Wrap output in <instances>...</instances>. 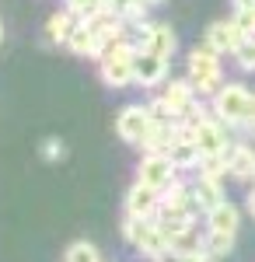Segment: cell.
<instances>
[{
	"label": "cell",
	"mask_w": 255,
	"mask_h": 262,
	"mask_svg": "<svg viewBox=\"0 0 255 262\" xmlns=\"http://www.w3.org/2000/svg\"><path fill=\"white\" fill-rule=\"evenodd\" d=\"M178 143V133H175V122H154L151 137L143 140V154H168L172 147Z\"/></svg>",
	"instance_id": "cell-18"
},
{
	"label": "cell",
	"mask_w": 255,
	"mask_h": 262,
	"mask_svg": "<svg viewBox=\"0 0 255 262\" xmlns=\"http://www.w3.org/2000/svg\"><path fill=\"white\" fill-rule=\"evenodd\" d=\"M185 67H189V81L196 84L199 95H217V91L224 88V67H220V53H214L206 42H203L199 49H193V53H189Z\"/></svg>",
	"instance_id": "cell-3"
},
{
	"label": "cell",
	"mask_w": 255,
	"mask_h": 262,
	"mask_svg": "<svg viewBox=\"0 0 255 262\" xmlns=\"http://www.w3.org/2000/svg\"><path fill=\"white\" fill-rule=\"evenodd\" d=\"M227 171L238 182L255 179V147H248V143H231V150H227Z\"/></svg>",
	"instance_id": "cell-15"
},
{
	"label": "cell",
	"mask_w": 255,
	"mask_h": 262,
	"mask_svg": "<svg viewBox=\"0 0 255 262\" xmlns=\"http://www.w3.org/2000/svg\"><path fill=\"white\" fill-rule=\"evenodd\" d=\"M248 42V35L238 28V21H214L210 28H206V46L214 49V53H220V56H235L238 49Z\"/></svg>",
	"instance_id": "cell-10"
},
{
	"label": "cell",
	"mask_w": 255,
	"mask_h": 262,
	"mask_svg": "<svg viewBox=\"0 0 255 262\" xmlns=\"http://www.w3.org/2000/svg\"><path fill=\"white\" fill-rule=\"evenodd\" d=\"M39 154H42V161L56 164V161H63V154H67V143L59 140V137H49V140L39 143Z\"/></svg>",
	"instance_id": "cell-26"
},
{
	"label": "cell",
	"mask_w": 255,
	"mask_h": 262,
	"mask_svg": "<svg viewBox=\"0 0 255 262\" xmlns=\"http://www.w3.org/2000/svg\"><path fill=\"white\" fill-rule=\"evenodd\" d=\"M193 203H196V210H203V213H210V210H217L220 203H227V196H224V182H214V179H199L193 182Z\"/></svg>",
	"instance_id": "cell-16"
},
{
	"label": "cell",
	"mask_w": 255,
	"mask_h": 262,
	"mask_svg": "<svg viewBox=\"0 0 255 262\" xmlns=\"http://www.w3.org/2000/svg\"><path fill=\"white\" fill-rule=\"evenodd\" d=\"M147 7L151 4H143V0H105V11L109 14H116L122 21H133V25L147 21Z\"/></svg>",
	"instance_id": "cell-21"
},
{
	"label": "cell",
	"mask_w": 255,
	"mask_h": 262,
	"mask_svg": "<svg viewBox=\"0 0 255 262\" xmlns=\"http://www.w3.org/2000/svg\"><path fill=\"white\" fill-rule=\"evenodd\" d=\"M143 4H151V7H154V4H164V0H143Z\"/></svg>",
	"instance_id": "cell-32"
},
{
	"label": "cell",
	"mask_w": 255,
	"mask_h": 262,
	"mask_svg": "<svg viewBox=\"0 0 255 262\" xmlns=\"http://www.w3.org/2000/svg\"><path fill=\"white\" fill-rule=\"evenodd\" d=\"M88 25H91V32H95V35L101 39V46L109 49L112 42H119V39H122V25H126V21H122V18H116V14H109V11H101L98 18H91Z\"/></svg>",
	"instance_id": "cell-19"
},
{
	"label": "cell",
	"mask_w": 255,
	"mask_h": 262,
	"mask_svg": "<svg viewBox=\"0 0 255 262\" xmlns=\"http://www.w3.org/2000/svg\"><path fill=\"white\" fill-rule=\"evenodd\" d=\"M0 39H4V25H0Z\"/></svg>",
	"instance_id": "cell-33"
},
{
	"label": "cell",
	"mask_w": 255,
	"mask_h": 262,
	"mask_svg": "<svg viewBox=\"0 0 255 262\" xmlns=\"http://www.w3.org/2000/svg\"><path fill=\"white\" fill-rule=\"evenodd\" d=\"M161 206H164L161 192L151 189V185H143V182H133V185H130V192H126V200H122L126 217H147V221H157Z\"/></svg>",
	"instance_id": "cell-9"
},
{
	"label": "cell",
	"mask_w": 255,
	"mask_h": 262,
	"mask_svg": "<svg viewBox=\"0 0 255 262\" xmlns=\"http://www.w3.org/2000/svg\"><path fill=\"white\" fill-rule=\"evenodd\" d=\"M235 21L248 39H255V11H235Z\"/></svg>",
	"instance_id": "cell-28"
},
{
	"label": "cell",
	"mask_w": 255,
	"mask_h": 262,
	"mask_svg": "<svg viewBox=\"0 0 255 262\" xmlns=\"http://www.w3.org/2000/svg\"><path fill=\"white\" fill-rule=\"evenodd\" d=\"M77 25H80V21L74 18L70 11H56V14H49V18H46V28H42V42H46V46H67Z\"/></svg>",
	"instance_id": "cell-14"
},
{
	"label": "cell",
	"mask_w": 255,
	"mask_h": 262,
	"mask_svg": "<svg viewBox=\"0 0 255 262\" xmlns=\"http://www.w3.org/2000/svg\"><path fill=\"white\" fill-rule=\"evenodd\" d=\"M133 42H137L140 53H154L164 60H172V53H175V32L168 25H157V21H140Z\"/></svg>",
	"instance_id": "cell-6"
},
{
	"label": "cell",
	"mask_w": 255,
	"mask_h": 262,
	"mask_svg": "<svg viewBox=\"0 0 255 262\" xmlns=\"http://www.w3.org/2000/svg\"><path fill=\"white\" fill-rule=\"evenodd\" d=\"M196 147L203 158H217V154H227L231 150V133H227V126L217 119V116H206V119L196 122Z\"/></svg>",
	"instance_id": "cell-8"
},
{
	"label": "cell",
	"mask_w": 255,
	"mask_h": 262,
	"mask_svg": "<svg viewBox=\"0 0 255 262\" xmlns=\"http://www.w3.org/2000/svg\"><path fill=\"white\" fill-rule=\"evenodd\" d=\"M151 129H154V116H151L147 105H126L116 116L119 140L130 143V147H143V140L151 137Z\"/></svg>",
	"instance_id": "cell-5"
},
{
	"label": "cell",
	"mask_w": 255,
	"mask_h": 262,
	"mask_svg": "<svg viewBox=\"0 0 255 262\" xmlns=\"http://www.w3.org/2000/svg\"><path fill=\"white\" fill-rule=\"evenodd\" d=\"M63 262H101V252L91 242H74L63 252Z\"/></svg>",
	"instance_id": "cell-25"
},
{
	"label": "cell",
	"mask_w": 255,
	"mask_h": 262,
	"mask_svg": "<svg viewBox=\"0 0 255 262\" xmlns=\"http://www.w3.org/2000/svg\"><path fill=\"white\" fill-rule=\"evenodd\" d=\"M193 213H196V210H189V206H161L157 224H161V231L172 238V248H178V245L193 234Z\"/></svg>",
	"instance_id": "cell-11"
},
{
	"label": "cell",
	"mask_w": 255,
	"mask_h": 262,
	"mask_svg": "<svg viewBox=\"0 0 255 262\" xmlns=\"http://www.w3.org/2000/svg\"><path fill=\"white\" fill-rule=\"evenodd\" d=\"M168 74H172V60L164 56H154V53H140L137 56V84L140 88H161L168 84Z\"/></svg>",
	"instance_id": "cell-12"
},
{
	"label": "cell",
	"mask_w": 255,
	"mask_h": 262,
	"mask_svg": "<svg viewBox=\"0 0 255 262\" xmlns=\"http://www.w3.org/2000/svg\"><path fill=\"white\" fill-rule=\"evenodd\" d=\"M199 242H203V252H206L210 259L231 255V248H235V238H231V234H217V231H206Z\"/></svg>",
	"instance_id": "cell-22"
},
{
	"label": "cell",
	"mask_w": 255,
	"mask_h": 262,
	"mask_svg": "<svg viewBox=\"0 0 255 262\" xmlns=\"http://www.w3.org/2000/svg\"><path fill=\"white\" fill-rule=\"evenodd\" d=\"M67 49H70L74 56H84V60H101V56H105V46H101V39L91 32L88 21H80L77 28H74V35H70V42H67Z\"/></svg>",
	"instance_id": "cell-13"
},
{
	"label": "cell",
	"mask_w": 255,
	"mask_h": 262,
	"mask_svg": "<svg viewBox=\"0 0 255 262\" xmlns=\"http://www.w3.org/2000/svg\"><path fill=\"white\" fill-rule=\"evenodd\" d=\"M248 105H252V91H248L245 84H224L214 95V101H210V112H214L224 126H245Z\"/></svg>",
	"instance_id": "cell-4"
},
{
	"label": "cell",
	"mask_w": 255,
	"mask_h": 262,
	"mask_svg": "<svg viewBox=\"0 0 255 262\" xmlns=\"http://www.w3.org/2000/svg\"><path fill=\"white\" fill-rule=\"evenodd\" d=\"M199 179H214V182H224V175H231L227 171V154H217V158H203L196 168Z\"/></svg>",
	"instance_id": "cell-23"
},
{
	"label": "cell",
	"mask_w": 255,
	"mask_h": 262,
	"mask_svg": "<svg viewBox=\"0 0 255 262\" xmlns=\"http://www.w3.org/2000/svg\"><path fill=\"white\" fill-rule=\"evenodd\" d=\"M238 227H241V210L235 203H220L217 210L206 213V231H217V234H231L235 238Z\"/></svg>",
	"instance_id": "cell-17"
},
{
	"label": "cell",
	"mask_w": 255,
	"mask_h": 262,
	"mask_svg": "<svg viewBox=\"0 0 255 262\" xmlns=\"http://www.w3.org/2000/svg\"><path fill=\"white\" fill-rule=\"evenodd\" d=\"M168 158L175 161V168H178V171H196V168H199V161H203V154H199L196 140H178L175 147L168 150Z\"/></svg>",
	"instance_id": "cell-20"
},
{
	"label": "cell",
	"mask_w": 255,
	"mask_h": 262,
	"mask_svg": "<svg viewBox=\"0 0 255 262\" xmlns=\"http://www.w3.org/2000/svg\"><path fill=\"white\" fill-rule=\"evenodd\" d=\"M175 179H178V168L168 154H143V161L137 164V182L151 185L157 192H164Z\"/></svg>",
	"instance_id": "cell-7"
},
{
	"label": "cell",
	"mask_w": 255,
	"mask_h": 262,
	"mask_svg": "<svg viewBox=\"0 0 255 262\" xmlns=\"http://www.w3.org/2000/svg\"><path fill=\"white\" fill-rule=\"evenodd\" d=\"M245 126L255 129V95H252V105H248V116H245Z\"/></svg>",
	"instance_id": "cell-31"
},
{
	"label": "cell",
	"mask_w": 255,
	"mask_h": 262,
	"mask_svg": "<svg viewBox=\"0 0 255 262\" xmlns=\"http://www.w3.org/2000/svg\"><path fill=\"white\" fill-rule=\"evenodd\" d=\"M137 56H140L137 42H130V39L112 42V46L105 49V56L98 60L101 81L109 84V88H116V91H119V88L137 84Z\"/></svg>",
	"instance_id": "cell-1"
},
{
	"label": "cell",
	"mask_w": 255,
	"mask_h": 262,
	"mask_svg": "<svg viewBox=\"0 0 255 262\" xmlns=\"http://www.w3.org/2000/svg\"><path fill=\"white\" fill-rule=\"evenodd\" d=\"M67 11L77 21H91L105 11V0H67Z\"/></svg>",
	"instance_id": "cell-24"
},
{
	"label": "cell",
	"mask_w": 255,
	"mask_h": 262,
	"mask_svg": "<svg viewBox=\"0 0 255 262\" xmlns=\"http://www.w3.org/2000/svg\"><path fill=\"white\" fill-rule=\"evenodd\" d=\"M235 11H255V0H231Z\"/></svg>",
	"instance_id": "cell-29"
},
{
	"label": "cell",
	"mask_w": 255,
	"mask_h": 262,
	"mask_svg": "<svg viewBox=\"0 0 255 262\" xmlns=\"http://www.w3.org/2000/svg\"><path fill=\"white\" fill-rule=\"evenodd\" d=\"M122 238L147 259H157V255L172 252V238L161 231L157 221H147V217H122Z\"/></svg>",
	"instance_id": "cell-2"
},
{
	"label": "cell",
	"mask_w": 255,
	"mask_h": 262,
	"mask_svg": "<svg viewBox=\"0 0 255 262\" xmlns=\"http://www.w3.org/2000/svg\"><path fill=\"white\" fill-rule=\"evenodd\" d=\"M235 60H238V67H241V70H248V74H252V70H255V39H248L241 49H238Z\"/></svg>",
	"instance_id": "cell-27"
},
{
	"label": "cell",
	"mask_w": 255,
	"mask_h": 262,
	"mask_svg": "<svg viewBox=\"0 0 255 262\" xmlns=\"http://www.w3.org/2000/svg\"><path fill=\"white\" fill-rule=\"evenodd\" d=\"M245 210H248V217H255V189L245 196Z\"/></svg>",
	"instance_id": "cell-30"
}]
</instances>
